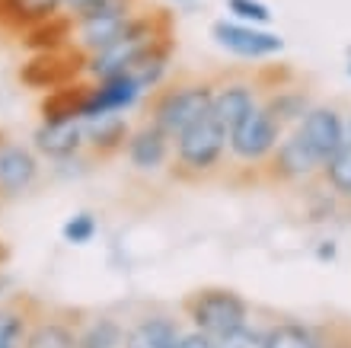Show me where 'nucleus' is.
Here are the masks:
<instances>
[{
    "mask_svg": "<svg viewBox=\"0 0 351 348\" xmlns=\"http://www.w3.org/2000/svg\"><path fill=\"white\" fill-rule=\"evenodd\" d=\"M169 32H173V16L169 13H163V10H150V13L134 10L128 29L109 48H102L96 55H86L84 73L93 77V80H102V77H112V73H125L141 51H147L157 38L169 36Z\"/></svg>",
    "mask_w": 351,
    "mask_h": 348,
    "instance_id": "1",
    "label": "nucleus"
},
{
    "mask_svg": "<svg viewBox=\"0 0 351 348\" xmlns=\"http://www.w3.org/2000/svg\"><path fill=\"white\" fill-rule=\"evenodd\" d=\"M214 83L208 77H189V80L163 83L160 90L150 93L147 102V119L163 128L169 138H176L179 131H185L195 119H202L211 109L214 100Z\"/></svg>",
    "mask_w": 351,
    "mask_h": 348,
    "instance_id": "2",
    "label": "nucleus"
},
{
    "mask_svg": "<svg viewBox=\"0 0 351 348\" xmlns=\"http://www.w3.org/2000/svg\"><path fill=\"white\" fill-rule=\"evenodd\" d=\"M176 147V173L182 179H204L221 166L227 154V128H223L211 109L202 119H195L185 131L173 138Z\"/></svg>",
    "mask_w": 351,
    "mask_h": 348,
    "instance_id": "3",
    "label": "nucleus"
},
{
    "mask_svg": "<svg viewBox=\"0 0 351 348\" xmlns=\"http://www.w3.org/2000/svg\"><path fill=\"white\" fill-rule=\"evenodd\" d=\"M182 310H185V320L192 323V329L208 332L214 339H223L227 332L250 323L246 297L237 294L233 288H221V284H208V288L192 291L185 297Z\"/></svg>",
    "mask_w": 351,
    "mask_h": 348,
    "instance_id": "4",
    "label": "nucleus"
},
{
    "mask_svg": "<svg viewBox=\"0 0 351 348\" xmlns=\"http://www.w3.org/2000/svg\"><path fill=\"white\" fill-rule=\"evenodd\" d=\"M285 131L287 128L268 112L265 102H259V106L227 135V154H230L237 163L262 170V166L268 163V156L275 154L278 141L285 138Z\"/></svg>",
    "mask_w": 351,
    "mask_h": 348,
    "instance_id": "5",
    "label": "nucleus"
},
{
    "mask_svg": "<svg viewBox=\"0 0 351 348\" xmlns=\"http://www.w3.org/2000/svg\"><path fill=\"white\" fill-rule=\"evenodd\" d=\"M211 38L214 45L230 51L233 58L243 61H268L285 51V38L271 32L268 26H252V23H240V19H214L211 23Z\"/></svg>",
    "mask_w": 351,
    "mask_h": 348,
    "instance_id": "6",
    "label": "nucleus"
},
{
    "mask_svg": "<svg viewBox=\"0 0 351 348\" xmlns=\"http://www.w3.org/2000/svg\"><path fill=\"white\" fill-rule=\"evenodd\" d=\"M84 67H86V55L77 45L58 48V51H32L26 65L19 67V83L29 86V90L48 93L71 80H80Z\"/></svg>",
    "mask_w": 351,
    "mask_h": 348,
    "instance_id": "7",
    "label": "nucleus"
},
{
    "mask_svg": "<svg viewBox=\"0 0 351 348\" xmlns=\"http://www.w3.org/2000/svg\"><path fill=\"white\" fill-rule=\"evenodd\" d=\"M319 170H323L319 156L310 150V144L294 128L285 131V138L278 141L275 154L268 156V163L262 166L265 179L275 185H306L319 176Z\"/></svg>",
    "mask_w": 351,
    "mask_h": 348,
    "instance_id": "8",
    "label": "nucleus"
},
{
    "mask_svg": "<svg viewBox=\"0 0 351 348\" xmlns=\"http://www.w3.org/2000/svg\"><path fill=\"white\" fill-rule=\"evenodd\" d=\"M294 131L310 144L319 163H326L339 147L348 141V125H345V112L339 106H310L304 119L294 125Z\"/></svg>",
    "mask_w": 351,
    "mask_h": 348,
    "instance_id": "9",
    "label": "nucleus"
},
{
    "mask_svg": "<svg viewBox=\"0 0 351 348\" xmlns=\"http://www.w3.org/2000/svg\"><path fill=\"white\" fill-rule=\"evenodd\" d=\"M262 102V83L259 77H230V80H217L214 83V100H211V112L217 115L227 135L250 115L256 106Z\"/></svg>",
    "mask_w": 351,
    "mask_h": 348,
    "instance_id": "10",
    "label": "nucleus"
},
{
    "mask_svg": "<svg viewBox=\"0 0 351 348\" xmlns=\"http://www.w3.org/2000/svg\"><path fill=\"white\" fill-rule=\"evenodd\" d=\"M141 96H144V90L131 80L128 73H112V77H102V80H93L90 93H86L84 119L109 115V112H128L141 102Z\"/></svg>",
    "mask_w": 351,
    "mask_h": 348,
    "instance_id": "11",
    "label": "nucleus"
},
{
    "mask_svg": "<svg viewBox=\"0 0 351 348\" xmlns=\"http://www.w3.org/2000/svg\"><path fill=\"white\" fill-rule=\"evenodd\" d=\"M125 154H128V163L141 173H154L169 160L173 154V138H169L163 128H157L154 121H144L128 135L125 141Z\"/></svg>",
    "mask_w": 351,
    "mask_h": 348,
    "instance_id": "12",
    "label": "nucleus"
},
{
    "mask_svg": "<svg viewBox=\"0 0 351 348\" xmlns=\"http://www.w3.org/2000/svg\"><path fill=\"white\" fill-rule=\"evenodd\" d=\"M173 51H176V38H173V32H169V36L157 38L147 51H141V55L134 58V65L125 73H128L144 93L160 90L169 77V67H173Z\"/></svg>",
    "mask_w": 351,
    "mask_h": 348,
    "instance_id": "13",
    "label": "nucleus"
},
{
    "mask_svg": "<svg viewBox=\"0 0 351 348\" xmlns=\"http://www.w3.org/2000/svg\"><path fill=\"white\" fill-rule=\"evenodd\" d=\"M134 13H109V16H84L74 19V45L84 55H96L102 48H109L115 38L128 29Z\"/></svg>",
    "mask_w": 351,
    "mask_h": 348,
    "instance_id": "14",
    "label": "nucleus"
},
{
    "mask_svg": "<svg viewBox=\"0 0 351 348\" xmlns=\"http://www.w3.org/2000/svg\"><path fill=\"white\" fill-rule=\"evenodd\" d=\"M36 147L51 160H67L74 156L84 141V119H67V121H42L32 135Z\"/></svg>",
    "mask_w": 351,
    "mask_h": 348,
    "instance_id": "15",
    "label": "nucleus"
},
{
    "mask_svg": "<svg viewBox=\"0 0 351 348\" xmlns=\"http://www.w3.org/2000/svg\"><path fill=\"white\" fill-rule=\"evenodd\" d=\"M179 336H182L179 320L167 313H150V316H141L131 329H125L121 348H173Z\"/></svg>",
    "mask_w": 351,
    "mask_h": 348,
    "instance_id": "16",
    "label": "nucleus"
},
{
    "mask_svg": "<svg viewBox=\"0 0 351 348\" xmlns=\"http://www.w3.org/2000/svg\"><path fill=\"white\" fill-rule=\"evenodd\" d=\"M19 42H23V48H26L29 55L32 51H58V48L74 45V16L61 10V13L42 19L36 26L23 29Z\"/></svg>",
    "mask_w": 351,
    "mask_h": 348,
    "instance_id": "17",
    "label": "nucleus"
},
{
    "mask_svg": "<svg viewBox=\"0 0 351 348\" xmlns=\"http://www.w3.org/2000/svg\"><path fill=\"white\" fill-rule=\"evenodd\" d=\"M86 93L90 83L84 80H71L64 86L48 90L38 102V115L42 121H67V119H84V106H86Z\"/></svg>",
    "mask_w": 351,
    "mask_h": 348,
    "instance_id": "18",
    "label": "nucleus"
},
{
    "mask_svg": "<svg viewBox=\"0 0 351 348\" xmlns=\"http://www.w3.org/2000/svg\"><path fill=\"white\" fill-rule=\"evenodd\" d=\"M128 135H131V125L125 121V112H109V115L84 119V141L96 154H115V150H121Z\"/></svg>",
    "mask_w": 351,
    "mask_h": 348,
    "instance_id": "19",
    "label": "nucleus"
},
{
    "mask_svg": "<svg viewBox=\"0 0 351 348\" xmlns=\"http://www.w3.org/2000/svg\"><path fill=\"white\" fill-rule=\"evenodd\" d=\"M36 173H38V163L26 147H19V144L0 147V189L7 195H16L26 185H32Z\"/></svg>",
    "mask_w": 351,
    "mask_h": 348,
    "instance_id": "20",
    "label": "nucleus"
},
{
    "mask_svg": "<svg viewBox=\"0 0 351 348\" xmlns=\"http://www.w3.org/2000/svg\"><path fill=\"white\" fill-rule=\"evenodd\" d=\"M64 10V0H7V10H3V26L13 29H29L42 23V19L55 16Z\"/></svg>",
    "mask_w": 351,
    "mask_h": 348,
    "instance_id": "21",
    "label": "nucleus"
},
{
    "mask_svg": "<svg viewBox=\"0 0 351 348\" xmlns=\"http://www.w3.org/2000/svg\"><path fill=\"white\" fill-rule=\"evenodd\" d=\"M339 205H342V198H339L319 176H316L313 183L304 185V214H306V220H313V224L332 220L335 214H339Z\"/></svg>",
    "mask_w": 351,
    "mask_h": 348,
    "instance_id": "22",
    "label": "nucleus"
},
{
    "mask_svg": "<svg viewBox=\"0 0 351 348\" xmlns=\"http://www.w3.org/2000/svg\"><path fill=\"white\" fill-rule=\"evenodd\" d=\"M319 179H323L342 202H351V141H345V144L326 160L323 170H319Z\"/></svg>",
    "mask_w": 351,
    "mask_h": 348,
    "instance_id": "23",
    "label": "nucleus"
},
{
    "mask_svg": "<svg viewBox=\"0 0 351 348\" xmlns=\"http://www.w3.org/2000/svg\"><path fill=\"white\" fill-rule=\"evenodd\" d=\"M265 348H316V332L297 320H278L265 329Z\"/></svg>",
    "mask_w": 351,
    "mask_h": 348,
    "instance_id": "24",
    "label": "nucleus"
},
{
    "mask_svg": "<svg viewBox=\"0 0 351 348\" xmlns=\"http://www.w3.org/2000/svg\"><path fill=\"white\" fill-rule=\"evenodd\" d=\"M121 342H125V326L112 316H99L77 339V348H121Z\"/></svg>",
    "mask_w": 351,
    "mask_h": 348,
    "instance_id": "25",
    "label": "nucleus"
},
{
    "mask_svg": "<svg viewBox=\"0 0 351 348\" xmlns=\"http://www.w3.org/2000/svg\"><path fill=\"white\" fill-rule=\"evenodd\" d=\"M26 348H77V336L64 323H42L26 339Z\"/></svg>",
    "mask_w": 351,
    "mask_h": 348,
    "instance_id": "26",
    "label": "nucleus"
},
{
    "mask_svg": "<svg viewBox=\"0 0 351 348\" xmlns=\"http://www.w3.org/2000/svg\"><path fill=\"white\" fill-rule=\"evenodd\" d=\"M96 230H99L96 214H90V211H77V214H71V218L64 220L61 237H64V243H71V246H86V243L96 237Z\"/></svg>",
    "mask_w": 351,
    "mask_h": 348,
    "instance_id": "27",
    "label": "nucleus"
},
{
    "mask_svg": "<svg viewBox=\"0 0 351 348\" xmlns=\"http://www.w3.org/2000/svg\"><path fill=\"white\" fill-rule=\"evenodd\" d=\"M227 16L240 19V23H252V26H268L275 13L265 0H227Z\"/></svg>",
    "mask_w": 351,
    "mask_h": 348,
    "instance_id": "28",
    "label": "nucleus"
},
{
    "mask_svg": "<svg viewBox=\"0 0 351 348\" xmlns=\"http://www.w3.org/2000/svg\"><path fill=\"white\" fill-rule=\"evenodd\" d=\"M26 320L16 310H0V348H23Z\"/></svg>",
    "mask_w": 351,
    "mask_h": 348,
    "instance_id": "29",
    "label": "nucleus"
},
{
    "mask_svg": "<svg viewBox=\"0 0 351 348\" xmlns=\"http://www.w3.org/2000/svg\"><path fill=\"white\" fill-rule=\"evenodd\" d=\"M217 348H265V329L246 323L240 329L227 332L223 339H217Z\"/></svg>",
    "mask_w": 351,
    "mask_h": 348,
    "instance_id": "30",
    "label": "nucleus"
},
{
    "mask_svg": "<svg viewBox=\"0 0 351 348\" xmlns=\"http://www.w3.org/2000/svg\"><path fill=\"white\" fill-rule=\"evenodd\" d=\"M316 332V348H351V326L342 323H329Z\"/></svg>",
    "mask_w": 351,
    "mask_h": 348,
    "instance_id": "31",
    "label": "nucleus"
},
{
    "mask_svg": "<svg viewBox=\"0 0 351 348\" xmlns=\"http://www.w3.org/2000/svg\"><path fill=\"white\" fill-rule=\"evenodd\" d=\"M173 348H217V339H214V336H208V332L192 329V332H182V336L176 339Z\"/></svg>",
    "mask_w": 351,
    "mask_h": 348,
    "instance_id": "32",
    "label": "nucleus"
},
{
    "mask_svg": "<svg viewBox=\"0 0 351 348\" xmlns=\"http://www.w3.org/2000/svg\"><path fill=\"white\" fill-rule=\"evenodd\" d=\"M313 259L319 262V266H332L335 259H339V243H335L332 237L319 240V243L313 246Z\"/></svg>",
    "mask_w": 351,
    "mask_h": 348,
    "instance_id": "33",
    "label": "nucleus"
},
{
    "mask_svg": "<svg viewBox=\"0 0 351 348\" xmlns=\"http://www.w3.org/2000/svg\"><path fill=\"white\" fill-rule=\"evenodd\" d=\"M163 3H173V7H185V3H192V0H163Z\"/></svg>",
    "mask_w": 351,
    "mask_h": 348,
    "instance_id": "34",
    "label": "nucleus"
},
{
    "mask_svg": "<svg viewBox=\"0 0 351 348\" xmlns=\"http://www.w3.org/2000/svg\"><path fill=\"white\" fill-rule=\"evenodd\" d=\"M345 73L351 77V48H348V61H345Z\"/></svg>",
    "mask_w": 351,
    "mask_h": 348,
    "instance_id": "35",
    "label": "nucleus"
},
{
    "mask_svg": "<svg viewBox=\"0 0 351 348\" xmlns=\"http://www.w3.org/2000/svg\"><path fill=\"white\" fill-rule=\"evenodd\" d=\"M3 10H7V0H0V19H3Z\"/></svg>",
    "mask_w": 351,
    "mask_h": 348,
    "instance_id": "36",
    "label": "nucleus"
},
{
    "mask_svg": "<svg viewBox=\"0 0 351 348\" xmlns=\"http://www.w3.org/2000/svg\"><path fill=\"white\" fill-rule=\"evenodd\" d=\"M345 125H348V141H351V115H348V119H345Z\"/></svg>",
    "mask_w": 351,
    "mask_h": 348,
    "instance_id": "37",
    "label": "nucleus"
}]
</instances>
